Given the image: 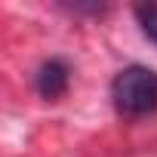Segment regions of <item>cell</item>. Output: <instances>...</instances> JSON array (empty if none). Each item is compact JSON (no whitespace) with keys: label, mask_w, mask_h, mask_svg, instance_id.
<instances>
[{"label":"cell","mask_w":157,"mask_h":157,"mask_svg":"<svg viewBox=\"0 0 157 157\" xmlns=\"http://www.w3.org/2000/svg\"><path fill=\"white\" fill-rule=\"evenodd\" d=\"M136 22H139V31L157 46V3H139L132 10Z\"/></svg>","instance_id":"obj_3"},{"label":"cell","mask_w":157,"mask_h":157,"mask_svg":"<svg viewBox=\"0 0 157 157\" xmlns=\"http://www.w3.org/2000/svg\"><path fill=\"white\" fill-rule=\"evenodd\" d=\"M111 105L120 117L139 120L157 111V71L148 65H126L111 80Z\"/></svg>","instance_id":"obj_1"},{"label":"cell","mask_w":157,"mask_h":157,"mask_svg":"<svg viewBox=\"0 0 157 157\" xmlns=\"http://www.w3.org/2000/svg\"><path fill=\"white\" fill-rule=\"evenodd\" d=\"M34 86H37L40 99L59 102L68 93V86H71V68H68V62L65 59H46L37 68V74H34Z\"/></svg>","instance_id":"obj_2"}]
</instances>
